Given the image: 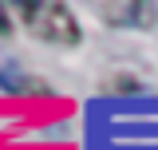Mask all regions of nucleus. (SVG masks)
Returning <instances> with one entry per match:
<instances>
[{"mask_svg": "<svg viewBox=\"0 0 158 150\" xmlns=\"http://www.w3.org/2000/svg\"><path fill=\"white\" fill-rule=\"evenodd\" d=\"M32 36L48 40V44H79V20L67 4H56V0H24L16 4Z\"/></svg>", "mask_w": 158, "mask_h": 150, "instance_id": "nucleus-1", "label": "nucleus"}, {"mask_svg": "<svg viewBox=\"0 0 158 150\" xmlns=\"http://www.w3.org/2000/svg\"><path fill=\"white\" fill-rule=\"evenodd\" d=\"M44 83L40 79H28L24 67L16 63V56H0V91L8 95H36Z\"/></svg>", "mask_w": 158, "mask_h": 150, "instance_id": "nucleus-2", "label": "nucleus"}, {"mask_svg": "<svg viewBox=\"0 0 158 150\" xmlns=\"http://www.w3.org/2000/svg\"><path fill=\"white\" fill-rule=\"evenodd\" d=\"M99 12L111 24H118V28H131V20H150L154 16L150 4H99Z\"/></svg>", "mask_w": 158, "mask_h": 150, "instance_id": "nucleus-3", "label": "nucleus"}, {"mask_svg": "<svg viewBox=\"0 0 158 150\" xmlns=\"http://www.w3.org/2000/svg\"><path fill=\"white\" fill-rule=\"evenodd\" d=\"M0 32H8V8L0 4Z\"/></svg>", "mask_w": 158, "mask_h": 150, "instance_id": "nucleus-4", "label": "nucleus"}]
</instances>
